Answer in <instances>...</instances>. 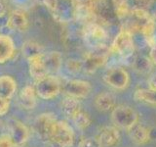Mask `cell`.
I'll use <instances>...</instances> for the list:
<instances>
[{
	"instance_id": "ba28073f",
	"label": "cell",
	"mask_w": 156,
	"mask_h": 147,
	"mask_svg": "<svg viewBox=\"0 0 156 147\" xmlns=\"http://www.w3.org/2000/svg\"><path fill=\"white\" fill-rule=\"evenodd\" d=\"M104 81L106 85L115 88V89H125L129 85V74L123 68L112 67L104 75Z\"/></svg>"
},
{
	"instance_id": "7a4b0ae2",
	"label": "cell",
	"mask_w": 156,
	"mask_h": 147,
	"mask_svg": "<svg viewBox=\"0 0 156 147\" xmlns=\"http://www.w3.org/2000/svg\"><path fill=\"white\" fill-rule=\"evenodd\" d=\"M111 50L124 60L131 58L135 51L133 33L125 28L121 29L112 42Z\"/></svg>"
},
{
	"instance_id": "3957f363",
	"label": "cell",
	"mask_w": 156,
	"mask_h": 147,
	"mask_svg": "<svg viewBox=\"0 0 156 147\" xmlns=\"http://www.w3.org/2000/svg\"><path fill=\"white\" fill-rule=\"evenodd\" d=\"M109 56V49L105 45L93 48L92 51L88 52L84 60L82 61L83 70L88 74L96 72L98 69L102 67L107 62Z\"/></svg>"
},
{
	"instance_id": "6da1fadb",
	"label": "cell",
	"mask_w": 156,
	"mask_h": 147,
	"mask_svg": "<svg viewBox=\"0 0 156 147\" xmlns=\"http://www.w3.org/2000/svg\"><path fill=\"white\" fill-rule=\"evenodd\" d=\"M111 120L115 127L130 130L136 125L139 116L136 112L126 105H118L113 108L111 113Z\"/></svg>"
},
{
	"instance_id": "f546056e",
	"label": "cell",
	"mask_w": 156,
	"mask_h": 147,
	"mask_svg": "<svg viewBox=\"0 0 156 147\" xmlns=\"http://www.w3.org/2000/svg\"><path fill=\"white\" fill-rule=\"evenodd\" d=\"M149 59L154 65H156V46L152 47L149 51Z\"/></svg>"
},
{
	"instance_id": "d6986e66",
	"label": "cell",
	"mask_w": 156,
	"mask_h": 147,
	"mask_svg": "<svg viewBox=\"0 0 156 147\" xmlns=\"http://www.w3.org/2000/svg\"><path fill=\"white\" fill-rule=\"evenodd\" d=\"M95 104L101 111L113 110L115 107V97L109 92H101L96 97Z\"/></svg>"
},
{
	"instance_id": "484cf974",
	"label": "cell",
	"mask_w": 156,
	"mask_h": 147,
	"mask_svg": "<svg viewBox=\"0 0 156 147\" xmlns=\"http://www.w3.org/2000/svg\"><path fill=\"white\" fill-rule=\"evenodd\" d=\"M66 68L70 73L77 74L83 70V64H82V61L69 59V60L66 62Z\"/></svg>"
},
{
	"instance_id": "5bb4252c",
	"label": "cell",
	"mask_w": 156,
	"mask_h": 147,
	"mask_svg": "<svg viewBox=\"0 0 156 147\" xmlns=\"http://www.w3.org/2000/svg\"><path fill=\"white\" fill-rule=\"evenodd\" d=\"M7 26L15 31L24 32L28 27V20L23 12L20 10H15L9 15Z\"/></svg>"
},
{
	"instance_id": "30bf717a",
	"label": "cell",
	"mask_w": 156,
	"mask_h": 147,
	"mask_svg": "<svg viewBox=\"0 0 156 147\" xmlns=\"http://www.w3.org/2000/svg\"><path fill=\"white\" fill-rule=\"evenodd\" d=\"M10 136L15 145H23L27 141L29 137V130L26 125L18 120L12 119L10 121Z\"/></svg>"
},
{
	"instance_id": "9c48e42d",
	"label": "cell",
	"mask_w": 156,
	"mask_h": 147,
	"mask_svg": "<svg viewBox=\"0 0 156 147\" xmlns=\"http://www.w3.org/2000/svg\"><path fill=\"white\" fill-rule=\"evenodd\" d=\"M63 91L67 95L76 99L85 98L91 92V83L82 80H69L62 86Z\"/></svg>"
},
{
	"instance_id": "2e32d148",
	"label": "cell",
	"mask_w": 156,
	"mask_h": 147,
	"mask_svg": "<svg viewBox=\"0 0 156 147\" xmlns=\"http://www.w3.org/2000/svg\"><path fill=\"white\" fill-rule=\"evenodd\" d=\"M81 111V104L78 99L66 96L62 102V112L68 119H73Z\"/></svg>"
},
{
	"instance_id": "603a6c76",
	"label": "cell",
	"mask_w": 156,
	"mask_h": 147,
	"mask_svg": "<svg viewBox=\"0 0 156 147\" xmlns=\"http://www.w3.org/2000/svg\"><path fill=\"white\" fill-rule=\"evenodd\" d=\"M22 52H23V55L26 57L27 60H29L30 58H33V57L42 54L43 48L40 44H38L37 42L28 40L23 43V48H22Z\"/></svg>"
},
{
	"instance_id": "44dd1931",
	"label": "cell",
	"mask_w": 156,
	"mask_h": 147,
	"mask_svg": "<svg viewBox=\"0 0 156 147\" xmlns=\"http://www.w3.org/2000/svg\"><path fill=\"white\" fill-rule=\"evenodd\" d=\"M133 67L134 69L140 74H149L152 70L153 63L151 62V60L146 56L144 55H139L136 56L134 61H133Z\"/></svg>"
},
{
	"instance_id": "f1b7e54d",
	"label": "cell",
	"mask_w": 156,
	"mask_h": 147,
	"mask_svg": "<svg viewBox=\"0 0 156 147\" xmlns=\"http://www.w3.org/2000/svg\"><path fill=\"white\" fill-rule=\"evenodd\" d=\"M10 108V100L6 98L0 97V117L5 116Z\"/></svg>"
},
{
	"instance_id": "1f68e13d",
	"label": "cell",
	"mask_w": 156,
	"mask_h": 147,
	"mask_svg": "<svg viewBox=\"0 0 156 147\" xmlns=\"http://www.w3.org/2000/svg\"><path fill=\"white\" fill-rule=\"evenodd\" d=\"M5 14H6V7H5V4L0 0V18L4 17Z\"/></svg>"
},
{
	"instance_id": "d4e9b609",
	"label": "cell",
	"mask_w": 156,
	"mask_h": 147,
	"mask_svg": "<svg viewBox=\"0 0 156 147\" xmlns=\"http://www.w3.org/2000/svg\"><path fill=\"white\" fill-rule=\"evenodd\" d=\"M72 121L74 122L75 126L79 130H84L87 126H89L91 124V119L89 115L83 111H80L78 113V114L72 119Z\"/></svg>"
},
{
	"instance_id": "52a82bcc",
	"label": "cell",
	"mask_w": 156,
	"mask_h": 147,
	"mask_svg": "<svg viewBox=\"0 0 156 147\" xmlns=\"http://www.w3.org/2000/svg\"><path fill=\"white\" fill-rule=\"evenodd\" d=\"M57 119L52 113H43L34 121V130L40 138L45 141H50Z\"/></svg>"
},
{
	"instance_id": "83f0119b",
	"label": "cell",
	"mask_w": 156,
	"mask_h": 147,
	"mask_svg": "<svg viewBox=\"0 0 156 147\" xmlns=\"http://www.w3.org/2000/svg\"><path fill=\"white\" fill-rule=\"evenodd\" d=\"M0 147H16L10 134H3L0 135Z\"/></svg>"
},
{
	"instance_id": "d6a6232c",
	"label": "cell",
	"mask_w": 156,
	"mask_h": 147,
	"mask_svg": "<svg viewBox=\"0 0 156 147\" xmlns=\"http://www.w3.org/2000/svg\"><path fill=\"white\" fill-rule=\"evenodd\" d=\"M29 1H30V0H13V2L15 4H17V5H19V6H21V7L24 6V5H27Z\"/></svg>"
},
{
	"instance_id": "4fadbf2b",
	"label": "cell",
	"mask_w": 156,
	"mask_h": 147,
	"mask_svg": "<svg viewBox=\"0 0 156 147\" xmlns=\"http://www.w3.org/2000/svg\"><path fill=\"white\" fill-rule=\"evenodd\" d=\"M43 62L47 73L49 75L56 74L62 67V56L58 51H51L47 54H43Z\"/></svg>"
},
{
	"instance_id": "8fae6325",
	"label": "cell",
	"mask_w": 156,
	"mask_h": 147,
	"mask_svg": "<svg viewBox=\"0 0 156 147\" xmlns=\"http://www.w3.org/2000/svg\"><path fill=\"white\" fill-rule=\"evenodd\" d=\"M98 140L100 141L101 147L115 146L120 140V134L115 126H105L101 129Z\"/></svg>"
},
{
	"instance_id": "836d02e7",
	"label": "cell",
	"mask_w": 156,
	"mask_h": 147,
	"mask_svg": "<svg viewBox=\"0 0 156 147\" xmlns=\"http://www.w3.org/2000/svg\"><path fill=\"white\" fill-rule=\"evenodd\" d=\"M3 130V124H2V122L0 121V135H1V131Z\"/></svg>"
},
{
	"instance_id": "ffe728a7",
	"label": "cell",
	"mask_w": 156,
	"mask_h": 147,
	"mask_svg": "<svg viewBox=\"0 0 156 147\" xmlns=\"http://www.w3.org/2000/svg\"><path fill=\"white\" fill-rule=\"evenodd\" d=\"M130 137L136 144H144L149 140V131L144 126L136 125L130 130Z\"/></svg>"
},
{
	"instance_id": "4dcf8cb0",
	"label": "cell",
	"mask_w": 156,
	"mask_h": 147,
	"mask_svg": "<svg viewBox=\"0 0 156 147\" xmlns=\"http://www.w3.org/2000/svg\"><path fill=\"white\" fill-rule=\"evenodd\" d=\"M148 85H149V88H151V89L156 90V75L152 76L148 80Z\"/></svg>"
},
{
	"instance_id": "7402d4cb",
	"label": "cell",
	"mask_w": 156,
	"mask_h": 147,
	"mask_svg": "<svg viewBox=\"0 0 156 147\" xmlns=\"http://www.w3.org/2000/svg\"><path fill=\"white\" fill-rule=\"evenodd\" d=\"M134 98L138 102H144L147 104H154L156 105V90L151 89V88H141V89L136 90Z\"/></svg>"
},
{
	"instance_id": "9a60e30c",
	"label": "cell",
	"mask_w": 156,
	"mask_h": 147,
	"mask_svg": "<svg viewBox=\"0 0 156 147\" xmlns=\"http://www.w3.org/2000/svg\"><path fill=\"white\" fill-rule=\"evenodd\" d=\"M15 52V44L12 38L6 34H0V64L10 60Z\"/></svg>"
},
{
	"instance_id": "5b68a950",
	"label": "cell",
	"mask_w": 156,
	"mask_h": 147,
	"mask_svg": "<svg viewBox=\"0 0 156 147\" xmlns=\"http://www.w3.org/2000/svg\"><path fill=\"white\" fill-rule=\"evenodd\" d=\"M35 91L42 99H52L61 92V81L54 75H48L36 82Z\"/></svg>"
},
{
	"instance_id": "e0dca14e",
	"label": "cell",
	"mask_w": 156,
	"mask_h": 147,
	"mask_svg": "<svg viewBox=\"0 0 156 147\" xmlns=\"http://www.w3.org/2000/svg\"><path fill=\"white\" fill-rule=\"evenodd\" d=\"M20 102L24 109H33L36 105V91L33 86H24L20 92Z\"/></svg>"
},
{
	"instance_id": "7c38bea8",
	"label": "cell",
	"mask_w": 156,
	"mask_h": 147,
	"mask_svg": "<svg viewBox=\"0 0 156 147\" xmlns=\"http://www.w3.org/2000/svg\"><path fill=\"white\" fill-rule=\"evenodd\" d=\"M43 54L44 53L40 54V55H38V56L33 57V58H30L28 60L29 74H30L31 77L36 82L49 75V74L47 73L45 66H44Z\"/></svg>"
},
{
	"instance_id": "8992f818",
	"label": "cell",
	"mask_w": 156,
	"mask_h": 147,
	"mask_svg": "<svg viewBox=\"0 0 156 147\" xmlns=\"http://www.w3.org/2000/svg\"><path fill=\"white\" fill-rule=\"evenodd\" d=\"M83 37L88 45H90L92 48H97L105 45V42L107 38V33L105 29L99 24L90 23L84 28Z\"/></svg>"
},
{
	"instance_id": "277c9868",
	"label": "cell",
	"mask_w": 156,
	"mask_h": 147,
	"mask_svg": "<svg viewBox=\"0 0 156 147\" xmlns=\"http://www.w3.org/2000/svg\"><path fill=\"white\" fill-rule=\"evenodd\" d=\"M49 142L57 147H71L74 142L72 127L67 123L58 120Z\"/></svg>"
},
{
	"instance_id": "4316f807",
	"label": "cell",
	"mask_w": 156,
	"mask_h": 147,
	"mask_svg": "<svg viewBox=\"0 0 156 147\" xmlns=\"http://www.w3.org/2000/svg\"><path fill=\"white\" fill-rule=\"evenodd\" d=\"M79 147H101L100 141L98 140V138H93V137H88V138L83 139Z\"/></svg>"
},
{
	"instance_id": "ac0fdd59",
	"label": "cell",
	"mask_w": 156,
	"mask_h": 147,
	"mask_svg": "<svg viewBox=\"0 0 156 147\" xmlns=\"http://www.w3.org/2000/svg\"><path fill=\"white\" fill-rule=\"evenodd\" d=\"M17 90L16 81L10 76L0 77V97L11 99Z\"/></svg>"
},
{
	"instance_id": "cb8c5ba5",
	"label": "cell",
	"mask_w": 156,
	"mask_h": 147,
	"mask_svg": "<svg viewBox=\"0 0 156 147\" xmlns=\"http://www.w3.org/2000/svg\"><path fill=\"white\" fill-rule=\"evenodd\" d=\"M116 16L119 19L125 18L129 15V2L128 0H112Z\"/></svg>"
}]
</instances>
